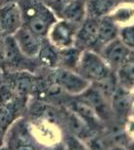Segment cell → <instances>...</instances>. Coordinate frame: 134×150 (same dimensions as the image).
<instances>
[{"instance_id":"cell-13","label":"cell","mask_w":134,"mask_h":150,"mask_svg":"<svg viewBox=\"0 0 134 150\" xmlns=\"http://www.w3.org/2000/svg\"><path fill=\"white\" fill-rule=\"evenodd\" d=\"M61 19L67 20L71 23L80 25L86 18L85 4L82 0H69L57 13Z\"/></svg>"},{"instance_id":"cell-25","label":"cell","mask_w":134,"mask_h":150,"mask_svg":"<svg viewBox=\"0 0 134 150\" xmlns=\"http://www.w3.org/2000/svg\"><path fill=\"white\" fill-rule=\"evenodd\" d=\"M3 80H4V69L2 67V65L0 64V84L3 83Z\"/></svg>"},{"instance_id":"cell-24","label":"cell","mask_w":134,"mask_h":150,"mask_svg":"<svg viewBox=\"0 0 134 150\" xmlns=\"http://www.w3.org/2000/svg\"><path fill=\"white\" fill-rule=\"evenodd\" d=\"M106 150H128V149H125L124 147L120 146V145H114V146H111L109 148H107Z\"/></svg>"},{"instance_id":"cell-28","label":"cell","mask_w":134,"mask_h":150,"mask_svg":"<svg viewBox=\"0 0 134 150\" xmlns=\"http://www.w3.org/2000/svg\"><path fill=\"white\" fill-rule=\"evenodd\" d=\"M125 3H130V4H134V0H123Z\"/></svg>"},{"instance_id":"cell-27","label":"cell","mask_w":134,"mask_h":150,"mask_svg":"<svg viewBox=\"0 0 134 150\" xmlns=\"http://www.w3.org/2000/svg\"><path fill=\"white\" fill-rule=\"evenodd\" d=\"M128 150H134V142H132L128 147Z\"/></svg>"},{"instance_id":"cell-22","label":"cell","mask_w":134,"mask_h":150,"mask_svg":"<svg viewBox=\"0 0 134 150\" xmlns=\"http://www.w3.org/2000/svg\"><path fill=\"white\" fill-rule=\"evenodd\" d=\"M6 130L4 128L0 126V148L2 146H4V140H5V135H6Z\"/></svg>"},{"instance_id":"cell-9","label":"cell","mask_w":134,"mask_h":150,"mask_svg":"<svg viewBox=\"0 0 134 150\" xmlns=\"http://www.w3.org/2000/svg\"><path fill=\"white\" fill-rule=\"evenodd\" d=\"M99 19L86 17L77 29L74 46L79 50L95 49Z\"/></svg>"},{"instance_id":"cell-10","label":"cell","mask_w":134,"mask_h":150,"mask_svg":"<svg viewBox=\"0 0 134 150\" xmlns=\"http://www.w3.org/2000/svg\"><path fill=\"white\" fill-rule=\"evenodd\" d=\"M12 36L15 40L17 46L25 56L36 59L42 45L43 38L34 34L25 26H22L20 29H18V31Z\"/></svg>"},{"instance_id":"cell-7","label":"cell","mask_w":134,"mask_h":150,"mask_svg":"<svg viewBox=\"0 0 134 150\" xmlns=\"http://www.w3.org/2000/svg\"><path fill=\"white\" fill-rule=\"evenodd\" d=\"M98 52L112 71H115L120 65L132 57V51L126 47L118 37L104 45Z\"/></svg>"},{"instance_id":"cell-11","label":"cell","mask_w":134,"mask_h":150,"mask_svg":"<svg viewBox=\"0 0 134 150\" xmlns=\"http://www.w3.org/2000/svg\"><path fill=\"white\" fill-rule=\"evenodd\" d=\"M79 99L91 106L101 120L110 116L112 109L110 103L108 102V98H106L101 91L93 84L85 92L79 95Z\"/></svg>"},{"instance_id":"cell-19","label":"cell","mask_w":134,"mask_h":150,"mask_svg":"<svg viewBox=\"0 0 134 150\" xmlns=\"http://www.w3.org/2000/svg\"><path fill=\"white\" fill-rule=\"evenodd\" d=\"M117 37L123 42L126 47L134 51V24L119 26Z\"/></svg>"},{"instance_id":"cell-14","label":"cell","mask_w":134,"mask_h":150,"mask_svg":"<svg viewBox=\"0 0 134 150\" xmlns=\"http://www.w3.org/2000/svg\"><path fill=\"white\" fill-rule=\"evenodd\" d=\"M86 17L101 19L108 16L117 6V0H85Z\"/></svg>"},{"instance_id":"cell-20","label":"cell","mask_w":134,"mask_h":150,"mask_svg":"<svg viewBox=\"0 0 134 150\" xmlns=\"http://www.w3.org/2000/svg\"><path fill=\"white\" fill-rule=\"evenodd\" d=\"M64 146L65 150H90L86 143L83 142V140L72 134L66 135Z\"/></svg>"},{"instance_id":"cell-5","label":"cell","mask_w":134,"mask_h":150,"mask_svg":"<svg viewBox=\"0 0 134 150\" xmlns=\"http://www.w3.org/2000/svg\"><path fill=\"white\" fill-rule=\"evenodd\" d=\"M78 26L77 24L59 18L52 24L45 38L58 50L73 47Z\"/></svg>"},{"instance_id":"cell-18","label":"cell","mask_w":134,"mask_h":150,"mask_svg":"<svg viewBox=\"0 0 134 150\" xmlns=\"http://www.w3.org/2000/svg\"><path fill=\"white\" fill-rule=\"evenodd\" d=\"M108 16L117 25L119 24H122V26L127 25L134 18V4L125 3V2L121 6L117 4V6L113 9V11Z\"/></svg>"},{"instance_id":"cell-8","label":"cell","mask_w":134,"mask_h":150,"mask_svg":"<svg viewBox=\"0 0 134 150\" xmlns=\"http://www.w3.org/2000/svg\"><path fill=\"white\" fill-rule=\"evenodd\" d=\"M22 26V13L18 3L0 7V33L2 35H14Z\"/></svg>"},{"instance_id":"cell-6","label":"cell","mask_w":134,"mask_h":150,"mask_svg":"<svg viewBox=\"0 0 134 150\" xmlns=\"http://www.w3.org/2000/svg\"><path fill=\"white\" fill-rule=\"evenodd\" d=\"M34 59L28 58L17 46L13 36H5L3 69L5 71H29L33 72Z\"/></svg>"},{"instance_id":"cell-17","label":"cell","mask_w":134,"mask_h":150,"mask_svg":"<svg viewBox=\"0 0 134 150\" xmlns=\"http://www.w3.org/2000/svg\"><path fill=\"white\" fill-rule=\"evenodd\" d=\"M36 59H38V61L41 64L49 66L51 68H56V67H58V61H59L58 49L53 45H51L46 38H43L42 45H41Z\"/></svg>"},{"instance_id":"cell-3","label":"cell","mask_w":134,"mask_h":150,"mask_svg":"<svg viewBox=\"0 0 134 150\" xmlns=\"http://www.w3.org/2000/svg\"><path fill=\"white\" fill-rule=\"evenodd\" d=\"M4 146L8 150H43L45 148L35 138L30 123L24 116L18 118L8 128Z\"/></svg>"},{"instance_id":"cell-4","label":"cell","mask_w":134,"mask_h":150,"mask_svg":"<svg viewBox=\"0 0 134 150\" xmlns=\"http://www.w3.org/2000/svg\"><path fill=\"white\" fill-rule=\"evenodd\" d=\"M51 78L56 87L73 96L81 95L92 85L91 82L85 79L75 70L63 67L54 68Z\"/></svg>"},{"instance_id":"cell-15","label":"cell","mask_w":134,"mask_h":150,"mask_svg":"<svg viewBox=\"0 0 134 150\" xmlns=\"http://www.w3.org/2000/svg\"><path fill=\"white\" fill-rule=\"evenodd\" d=\"M115 80L120 88L129 91L134 87V58L130 57L127 61L118 67L114 72Z\"/></svg>"},{"instance_id":"cell-16","label":"cell","mask_w":134,"mask_h":150,"mask_svg":"<svg viewBox=\"0 0 134 150\" xmlns=\"http://www.w3.org/2000/svg\"><path fill=\"white\" fill-rule=\"evenodd\" d=\"M71 110L75 114L78 115L90 128H94L95 126H99L101 124L102 120L96 114L93 108L81 99H76L72 103Z\"/></svg>"},{"instance_id":"cell-1","label":"cell","mask_w":134,"mask_h":150,"mask_svg":"<svg viewBox=\"0 0 134 150\" xmlns=\"http://www.w3.org/2000/svg\"><path fill=\"white\" fill-rule=\"evenodd\" d=\"M18 5L22 13L23 26L45 38L52 24L58 19L52 9L40 0H19Z\"/></svg>"},{"instance_id":"cell-23","label":"cell","mask_w":134,"mask_h":150,"mask_svg":"<svg viewBox=\"0 0 134 150\" xmlns=\"http://www.w3.org/2000/svg\"><path fill=\"white\" fill-rule=\"evenodd\" d=\"M19 0H0V7L4 5H8V4L18 3Z\"/></svg>"},{"instance_id":"cell-26","label":"cell","mask_w":134,"mask_h":150,"mask_svg":"<svg viewBox=\"0 0 134 150\" xmlns=\"http://www.w3.org/2000/svg\"><path fill=\"white\" fill-rule=\"evenodd\" d=\"M40 1H41V2H43V3H45L47 6H50L51 4H52L53 2L55 1V0H40Z\"/></svg>"},{"instance_id":"cell-21","label":"cell","mask_w":134,"mask_h":150,"mask_svg":"<svg viewBox=\"0 0 134 150\" xmlns=\"http://www.w3.org/2000/svg\"><path fill=\"white\" fill-rule=\"evenodd\" d=\"M4 51H5V36L0 33V64L3 67L4 61Z\"/></svg>"},{"instance_id":"cell-12","label":"cell","mask_w":134,"mask_h":150,"mask_svg":"<svg viewBox=\"0 0 134 150\" xmlns=\"http://www.w3.org/2000/svg\"><path fill=\"white\" fill-rule=\"evenodd\" d=\"M119 25L114 22L109 16L99 19L98 32H97V40L95 45V51L98 52L104 45L110 42L118 36Z\"/></svg>"},{"instance_id":"cell-29","label":"cell","mask_w":134,"mask_h":150,"mask_svg":"<svg viewBox=\"0 0 134 150\" xmlns=\"http://www.w3.org/2000/svg\"><path fill=\"white\" fill-rule=\"evenodd\" d=\"M0 150H8V149H7L5 146H2L1 148H0Z\"/></svg>"},{"instance_id":"cell-2","label":"cell","mask_w":134,"mask_h":150,"mask_svg":"<svg viewBox=\"0 0 134 150\" xmlns=\"http://www.w3.org/2000/svg\"><path fill=\"white\" fill-rule=\"evenodd\" d=\"M75 71L92 84H98L113 75L99 52L92 49L82 50Z\"/></svg>"}]
</instances>
